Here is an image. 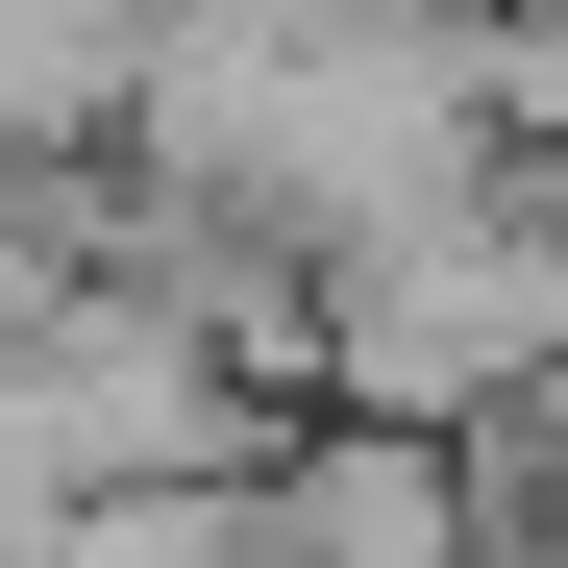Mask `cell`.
Returning a JSON list of instances; mask_svg holds the SVG:
<instances>
[{"label": "cell", "instance_id": "6da1fadb", "mask_svg": "<svg viewBox=\"0 0 568 568\" xmlns=\"http://www.w3.org/2000/svg\"><path fill=\"white\" fill-rule=\"evenodd\" d=\"M568 371V223L544 199H420V223H371V247H322V396L346 420H495V396H544Z\"/></svg>", "mask_w": 568, "mask_h": 568}, {"label": "cell", "instance_id": "7a4b0ae2", "mask_svg": "<svg viewBox=\"0 0 568 568\" xmlns=\"http://www.w3.org/2000/svg\"><path fill=\"white\" fill-rule=\"evenodd\" d=\"M149 50H173V0H0V149L149 124Z\"/></svg>", "mask_w": 568, "mask_h": 568}, {"label": "cell", "instance_id": "3957f363", "mask_svg": "<svg viewBox=\"0 0 568 568\" xmlns=\"http://www.w3.org/2000/svg\"><path fill=\"white\" fill-rule=\"evenodd\" d=\"M519 420H544V445H568V371H544V396H519Z\"/></svg>", "mask_w": 568, "mask_h": 568}]
</instances>
